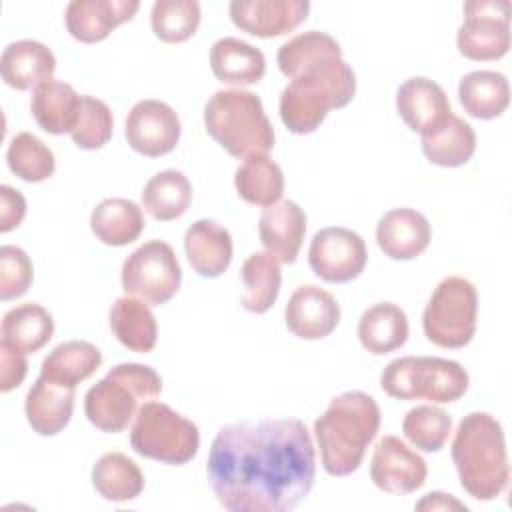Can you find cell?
<instances>
[{"mask_svg":"<svg viewBox=\"0 0 512 512\" xmlns=\"http://www.w3.org/2000/svg\"><path fill=\"white\" fill-rule=\"evenodd\" d=\"M208 482L232 512H286L312 490L316 454L298 418L232 422L212 440Z\"/></svg>","mask_w":512,"mask_h":512,"instance_id":"cell-1","label":"cell"},{"mask_svg":"<svg viewBox=\"0 0 512 512\" xmlns=\"http://www.w3.org/2000/svg\"><path fill=\"white\" fill-rule=\"evenodd\" d=\"M276 62L290 78L278 108L292 134L314 132L332 108H344L356 94V74L326 32L308 30L290 38L278 48Z\"/></svg>","mask_w":512,"mask_h":512,"instance_id":"cell-2","label":"cell"},{"mask_svg":"<svg viewBox=\"0 0 512 512\" xmlns=\"http://www.w3.org/2000/svg\"><path fill=\"white\" fill-rule=\"evenodd\" d=\"M378 428L380 408L370 394L352 390L332 398L326 412L314 422L324 470L330 476L356 472Z\"/></svg>","mask_w":512,"mask_h":512,"instance_id":"cell-3","label":"cell"},{"mask_svg":"<svg viewBox=\"0 0 512 512\" xmlns=\"http://www.w3.org/2000/svg\"><path fill=\"white\" fill-rule=\"evenodd\" d=\"M452 462L460 486L476 500L498 498L510 478L504 430L486 412L466 414L452 440Z\"/></svg>","mask_w":512,"mask_h":512,"instance_id":"cell-4","label":"cell"},{"mask_svg":"<svg viewBox=\"0 0 512 512\" xmlns=\"http://www.w3.org/2000/svg\"><path fill=\"white\" fill-rule=\"evenodd\" d=\"M204 126L236 158L268 154L274 146V128L264 114L262 100L242 88L214 92L204 106Z\"/></svg>","mask_w":512,"mask_h":512,"instance_id":"cell-5","label":"cell"},{"mask_svg":"<svg viewBox=\"0 0 512 512\" xmlns=\"http://www.w3.org/2000/svg\"><path fill=\"white\" fill-rule=\"evenodd\" d=\"M162 378L150 366L124 362L114 366L84 396V414L102 432H122L128 428L144 402L158 398Z\"/></svg>","mask_w":512,"mask_h":512,"instance_id":"cell-6","label":"cell"},{"mask_svg":"<svg viewBox=\"0 0 512 512\" xmlns=\"http://www.w3.org/2000/svg\"><path fill=\"white\" fill-rule=\"evenodd\" d=\"M468 372L460 362L438 356H404L392 360L380 374L382 390L396 400L456 402L468 390Z\"/></svg>","mask_w":512,"mask_h":512,"instance_id":"cell-7","label":"cell"},{"mask_svg":"<svg viewBox=\"0 0 512 512\" xmlns=\"http://www.w3.org/2000/svg\"><path fill=\"white\" fill-rule=\"evenodd\" d=\"M132 450L172 466L190 462L200 448L198 426L162 402H144L130 430Z\"/></svg>","mask_w":512,"mask_h":512,"instance_id":"cell-8","label":"cell"},{"mask_svg":"<svg viewBox=\"0 0 512 512\" xmlns=\"http://www.w3.org/2000/svg\"><path fill=\"white\" fill-rule=\"evenodd\" d=\"M478 294L462 276L444 278L432 292L424 314V336L440 348H464L476 334Z\"/></svg>","mask_w":512,"mask_h":512,"instance_id":"cell-9","label":"cell"},{"mask_svg":"<svg viewBox=\"0 0 512 512\" xmlns=\"http://www.w3.org/2000/svg\"><path fill=\"white\" fill-rule=\"evenodd\" d=\"M120 280L128 296H138L150 306H160L178 292L182 270L168 242L150 240L124 260Z\"/></svg>","mask_w":512,"mask_h":512,"instance_id":"cell-10","label":"cell"},{"mask_svg":"<svg viewBox=\"0 0 512 512\" xmlns=\"http://www.w3.org/2000/svg\"><path fill=\"white\" fill-rule=\"evenodd\" d=\"M458 52L470 60H498L510 48V2L472 0L456 34Z\"/></svg>","mask_w":512,"mask_h":512,"instance_id":"cell-11","label":"cell"},{"mask_svg":"<svg viewBox=\"0 0 512 512\" xmlns=\"http://www.w3.org/2000/svg\"><path fill=\"white\" fill-rule=\"evenodd\" d=\"M368 252L360 234L342 226L322 228L314 234L308 248L312 272L332 284L358 278L366 266Z\"/></svg>","mask_w":512,"mask_h":512,"instance_id":"cell-12","label":"cell"},{"mask_svg":"<svg viewBox=\"0 0 512 512\" xmlns=\"http://www.w3.org/2000/svg\"><path fill=\"white\" fill-rule=\"evenodd\" d=\"M124 136L134 152L148 158L164 156L180 140L178 114L162 100H140L128 112Z\"/></svg>","mask_w":512,"mask_h":512,"instance_id":"cell-13","label":"cell"},{"mask_svg":"<svg viewBox=\"0 0 512 512\" xmlns=\"http://www.w3.org/2000/svg\"><path fill=\"white\" fill-rule=\"evenodd\" d=\"M426 476L428 468L424 458L412 452L400 438L384 436L378 440L370 462V478L376 488L406 496L422 488Z\"/></svg>","mask_w":512,"mask_h":512,"instance_id":"cell-14","label":"cell"},{"mask_svg":"<svg viewBox=\"0 0 512 512\" xmlns=\"http://www.w3.org/2000/svg\"><path fill=\"white\" fill-rule=\"evenodd\" d=\"M234 26L256 36L274 38L298 28L308 12V0H234L228 6Z\"/></svg>","mask_w":512,"mask_h":512,"instance_id":"cell-15","label":"cell"},{"mask_svg":"<svg viewBox=\"0 0 512 512\" xmlns=\"http://www.w3.org/2000/svg\"><path fill=\"white\" fill-rule=\"evenodd\" d=\"M286 328L302 340H320L330 336L340 322L336 298L320 286H298L284 310Z\"/></svg>","mask_w":512,"mask_h":512,"instance_id":"cell-16","label":"cell"},{"mask_svg":"<svg viewBox=\"0 0 512 512\" xmlns=\"http://www.w3.org/2000/svg\"><path fill=\"white\" fill-rule=\"evenodd\" d=\"M396 108L404 124L420 136L438 130L452 114L442 86L424 76H414L400 84Z\"/></svg>","mask_w":512,"mask_h":512,"instance_id":"cell-17","label":"cell"},{"mask_svg":"<svg viewBox=\"0 0 512 512\" xmlns=\"http://www.w3.org/2000/svg\"><path fill=\"white\" fill-rule=\"evenodd\" d=\"M140 8L138 0H72L66 6L64 22L72 38L94 44L128 22Z\"/></svg>","mask_w":512,"mask_h":512,"instance_id":"cell-18","label":"cell"},{"mask_svg":"<svg viewBox=\"0 0 512 512\" xmlns=\"http://www.w3.org/2000/svg\"><path fill=\"white\" fill-rule=\"evenodd\" d=\"M258 234L268 254L282 264H292L306 234V214L294 200L266 206L258 220Z\"/></svg>","mask_w":512,"mask_h":512,"instance_id":"cell-19","label":"cell"},{"mask_svg":"<svg viewBox=\"0 0 512 512\" xmlns=\"http://www.w3.org/2000/svg\"><path fill=\"white\" fill-rule=\"evenodd\" d=\"M432 238L428 220L414 208H394L376 226V242L392 260H412L420 256Z\"/></svg>","mask_w":512,"mask_h":512,"instance_id":"cell-20","label":"cell"},{"mask_svg":"<svg viewBox=\"0 0 512 512\" xmlns=\"http://www.w3.org/2000/svg\"><path fill=\"white\" fill-rule=\"evenodd\" d=\"M76 388L38 376L24 402L26 420L40 436H54L64 430L72 418Z\"/></svg>","mask_w":512,"mask_h":512,"instance_id":"cell-21","label":"cell"},{"mask_svg":"<svg viewBox=\"0 0 512 512\" xmlns=\"http://www.w3.org/2000/svg\"><path fill=\"white\" fill-rule=\"evenodd\" d=\"M184 250L190 266L202 278H218L232 262V236L216 220H196L184 234Z\"/></svg>","mask_w":512,"mask_h":512,"instance_id":"cell-22","label":"cell"},{"mask_svg":"<svg viewBox=\"0 0 512 512\" xmlns=\"http://www.w3.org/2000/svg\"><path fill=\"white\" fill-rule=\"evenodd\" d=\"M56 58L48 46L36 40H16L0 56L2 80L16 90H30L52 80Z\"/></svg>","mask_w":512,"mask_h":512,"instance_id":"cell-23","label":"cell"},{"mask_svg":"<svg viewBox=\"0 0 512 512\" xmlns=\"http://www.w3.org/2000/svg\"><path fill=\"white\" fill-rule=\"evenodd\" d=\"M210 68L222 84L248 86L262 80L266 58L262 50L240 38H220L210 48Z\"/></svg>","mask_w":512,"mask_h":512,"instance_id":"cell-24","label":"cell"},{"mask_svg":"<svg viewBox=\"0 0 512 512\" xmlns=\"http://www.w3.org/2000/svg\"><path fill=\"white\" fill-rule=\"evenodd\" d=\"M80 98L76 90L60 80H46L34 88L30 110L36 124L54 136L70 134L80 112Z\"/></svg>","mask_w":512,"mask_h":512,"instance_id":"cell-25","label":"cell"},{"mask_svg":"<svg viewBox=\"0 0 512 512\" xmlns=\"http://www.w3.org/2000/svg\"><path fill=\"white\" fill-rule=\"evenodd\" d=\"M54 334L52 314L40 304L26 302L10 308L2 318V346L20 352L32 354L48 344Z\"/></svg>","mask_w":512,"mask_h":512,"instance_id":"cell-26","label":"cell"},{"mask_svg":"<svg viewBox=\"0 0 512 512\" xmlns=\"http://www.w3.org/2000/svg\"><path fill=\"white\" fill-rule=\"evenodd\" d=\"M358 338L364 350L376 356L398 350L408 340L406 312L392 302L372 304L360 316Z\"/></svg>","mask_w":512,"mask_h":512,"instance_id":"cell-27","label":"cell"},{"mask_svg":"<svg viewBox=\"0 0 512 512\" xmlns=\"http://www.w3.org/2000/svg\"><path fill=\"white\" fill-rule=\"evenodd\" d=\"M462 108L478 120L498 118L510 102V86L504 74L494 70H474L458 84Z\"/></svg>","mask_w":512,"mask_h":512,"instance_id":"cell-28","label":"cell"},{"mask_svg":"<svg viewBox=\"0 0 512 512\" xmlns=\"http://www.w3.org/2000/svg\"><path fill=\"white\" fill-rule=\"evenodd\" d=\"M94 236L108 246H126L144 230L142 208L128 198H106L90 214Z\"/></svg>","mask_w":512,"mask_h":512,"instance_id":"cell-29","label":"cell"},{"mask_svg":"<svg viewBox=\"0 0 512 512\" xmlns=\"http://www.w3.org/2000/svg\"><path fill=\"white\" fill-rule=\"evenodd\" d=\"M110 328L116 340L132 352H150L156 346L158 326L144 300L122 296L110 308Z\"/></svg>","mask_w":512,"mask_h":512,"instance_id":"cell-30","label":"cell"},{"mask_svg":"<svg viewBox=\"0 0 512 512\" xmlns=\"http://www.w3.org/2000/svg\"><path fill=\"white\" fill-rule=\"evenodd\" d=\"M240 278L244 284V294L240 296L242 308L252 314L268 312L282 286L280 262L268 252H254L244 260Z\"/></svg>","mask_w":512,"mask_h":512,"instance_id":"cell-31","label":"cell"},{"mask_svg":"<svg viewBox=\"0 0 512 512\" xmlns=\"http://www.w3.org/2000/svg\"><path fill=\"white\" fill-rule=\"evenodd\" d=\"M92 486L104 500L126 502L144 490V474L126 454L108 452L92 466Z\"/></svg>","mask_w":512,"mask_h":512,"instance_id":"cell-32","label":"cell"},{"mask_svg":"<svg viewBox=\"0 0 512 512\" xmlns=\"http://www.w3.org/2000/svg\"><path fill=\"white\" fill-rule=\"evenodd\" d=\"M100 364L102 354L94 344L84 340H68L52 348V352L42 360L40 374L64 386L76 388L82 380L90 378Z\"/></svg>","mask_w":512,"mask_h":512,"instance_id":"cell-33","label":"cell"},{"mask_svg":"<svg viewBox=\"0 0 512 512\" xmlns=\"http://www.w3.org/2000/svg\"><path fill=\"white\" fill-rule=\"evenodd\" d=\"M476 150V132L462 118L450 114V118L434 132L422 136L424 156L442 168L464 166Z\"/></svg>","mask_w":512,"mask_h":512,"instance_id":"cell-34","label":"cell"},{"mask_svg":"<svg viewBox=\"0 0 512 512\" xmlns=\"http://www.w3.org/2000/svg\"><path fill=\"white\" fill-rule=\"evenodd\" d=\"M234 186L242 200L266 208L282 198L284 174L280 166L266 154H252L238 166Z\"/></svg>","mask_w":512,"mask_h":512,"instance_id":"cell-35","label":"cell"},{"mask_svg":"<svg viewBox=\"0 0 512 512\" xmlns=\"http://www.w3.org/2000/svg\"><path fill=\"white\" fill-rule=\"evenodd\" d=\"M192 202V184L180 170H162L154 174L142 190L144 210L160 222L180 218Z\"/></svg>","mask_w":512,"mask_h":512,"instance_id":"cell-36","label":"cell"},{"mask_svg":"<svg viewBox=\"0 0 512 512\" xmlns=\"http://www.w3.org/2000/svg\"><path fill=\"white\" fill-rule=\"evenodd\" d=\"M6 162L10 172L24 182L48 180L56 168L52 150L30 132H20L10 140Z\"/></svg>","mask_w":512,"mask_h":512,"instance_id":"cell-37","label":"cell"},{"mask_svg":"<svg viewBox=\"0 0 512 512\" xmlns=\"http://www.w3.org/2000/svg\"><path fill=\"white\" fill-rule=\"evenodd\" d=\"M150 24L162 42L180 44L194 36L200 26V4L196 0H156Z\"/></svg>","mask_w":512,"mask_h":512,"instance_id":"cell-38","label":"cell"},{"mask_svg":"<svg viewBox=\"0 0 512 512\" xmlns=\"http://www.w3.org/2000/svg\"><path fill=\"white\" fill-rule=\"evenodd\" d=\"M402 432L418 450L438 452L452 432V418L440 406L422 404L406 412Z\"/></svg>","mask_w":512,"mask_h":512,"instance_id":"cell-39","label":"cell"},{"mask_svg":"<svg viewBox=\"0 0 512 512\" xmlns=\"http://www.w3.org/2000/svg\"><path fill=\"white\" fill-rule=\"evenodd\" d=\"M114 130L112 112L106 102L84 94L80 98V112L74 130L70 132L72 142L82 150L102 148Z\"/></svg>","mask_w":512,"mask_h":512,"instance_id":"cell-40","label":"cell"},{"mask_svg":"<svg viewBox=\"0 0 512 512\" xmlns=\"http://www.w3.org/2000/svg\"><path fill=\"white\" fill-rule=\"evenodd\" d=\"M34 278L30 256L12 244L0 248V300L8 302L28 292Z\"/></svg>","mask_w":512,"mask_h":512,"instance_id":"cell-41","label":"cell"},{"mask_svg":"<svg viewBox=\"0 0 512 512\" xmlns=\"http://www.w3.org/2000/svg\"><path fill=\"white\" fill-rule=\"evenodd\" d=\"M26 216V200L20 190L8 184L0 186V232L6 234L20 226Z\"/></svg>","mask_w":512,"mask_h":512,"instance_id":"cell-42","label":"cell"},{"mask_svg":"<svg viewBox=\"0 0 512 512\" xmlns=\"http://www.w3.org/2000/svg\"><path fill=\"white\" fill-rule=\"evenodd\" d=\"M28 372V362L24 354L14 352L0 344V390L6 394L22 384Z\"/></svg>","mask_w":512,"mask_h":512,"instance_id":"cell-43","label":"cell"},{"mask_svg":"<svg viewBox=\"0 0 512 512\" xmlns=\"http://www.w3.org/2000/svg\"><path fill=\"white\" fill-rule=\"evenodd\" d=\"M416 510H468V508L466 504L456 500L452 494L430 492L416 504Z\"/></svg>","mask_w":512,"mask_h":512,"instance_id":"cell-44","label":"cell"}]
</instances>
